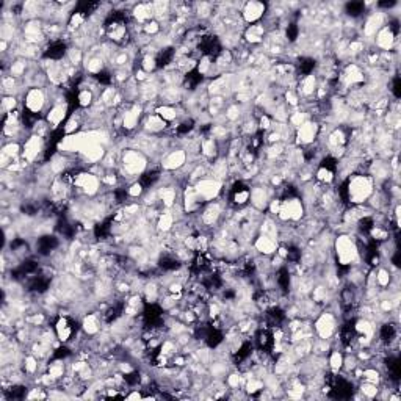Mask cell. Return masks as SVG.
Listing matches in <instances>:
<instances>
[{"label":"cell","mask_w":401,"mask_h":401,"mask_svg":"<svg viewBox=\"0 0 401 401\" xmlns=\"http://www.w3.org/2000/svg\"><path fill=\"white\" fill-rule=\"evenodd\" d=\"M68 46L63 39H56V41H52L47 49L44 50L43 56L46 60H50V62H58V60H62L68 55Z\"/></svg>","instance_id":"1"},{"label":"cell","mask_w":401,"mask_h":401,"mask_svg":"<svg viewBox=\"0 0 401 401\" xmlns=\"http://www.w3.org/2000/svg\"><path fill=\"white\" fill-rule=\"evenodd\" d=\"M58 246H60V242H58L56 235H41L36 242L38 254H41V255H50V252H53Z\"/></svg>","instance_id":"2"},{"label":"cell","mask_w":401,"mask_h":401,"mask_svg":"<svg viewBox=\"0 0 401 401\" xmlns=\"http://www.w3.org/2000/svg\"><path fill=\"white\" fill-rule=\"evenodd\" d=\"M379 340L384 345L390 347L393 342H396V340H398V326L395 323H392V322L384 323L383 326L379 328Z\"/></svg>","instance_id":"3"},{"label":"cell","mask_w":401,"mask_h":401,"mask_svg":"<svg viewBox=\"0 0 401 401\" xmlns=\"http://www.w3.org/2000/svg\"><path fill=\"white\" fill-rule=\"evenodd\" d=\"M265 14V5L264 4H259V2H251V4H246L245 10H243V16L248 22L254 24L257 21L264 17Z\"/></svg>","instance_id":"4"},{"label":"cell","mask_w":401,"mask_h":401,"mask_svg":"<svg viewBox=\"0 0 401 401\" xmlns=\"http://www.w3.org/2000/svg\"><path fill=\"white\" fill-rule=\"evenodd\" d=\"M176 58V49L174 47H165L162 50H158L155 60H157V69H162L169 66Z\"/></svg>","instance_id":"5"},{"label":"cell","mask_w":401,"mask_h":401,"mask_svg":"<svg viewBox=\"0 0 401 401\" xmlns=\"http://www.w3.org/2000/svg\"><path fill=\"white\" fill-rule=\"evenodd\" d=\"M317 68V62L312 56H301L296 63V71L301 77L312 75L313 69Z\"/></svg>","instance_id":"6"},{"label":"cell","mask_w":401,"mask_h":401,"mask_svg":"<svg viewBox=\"0 0 401 401\" xmlns=\"http://www.w3.org/2000/svg\"><path fill=\"white\" fill-rule=\"evenodd\" d=\"M365 11V4L364 2H350L345 5V13L351 17H359L362 16V13Z\"/></svg>","instance_id":"7"},{"label":"cell","mask_w":401,"mask_h":401,"mask_svg":"<svg viewBox=\"0 0 401 401\" xmlns=\"http://www.w3.org/2000/svg\"><path fill=\"white\" fill-rule=\"evenodd\" d=\"M94 78H96V82L97 83H100V85H104V87H111V83H113V78H114V75L108 71V69H102L100 72H97L96 75H94Z\"/></svg>","instance_id":"8"},{"label":"cell","mask_w":401,"mask_h":401,"mask_svg":"<svg viewBox=\"0 0 401 401\" xmlns=\"http://www.w3.org/2000/svg\"><path fill=\"white\" fill-rule=\"evenodd\" d=\"M285 36H287V39H289V43H295L296 39L299 38V27H298L295 22H290V24L287 25Z\"/></svg>","instance_id":"9"},{"label":"cell","mask_w":401,"mask_h":401,"mask_svg":"<svg viewBox=\"0 0 401 401\" xmlns=\"http://www.w3.org/2000/svg\"><path fill=\"white\" fill-rule=\"evenodd\" d=\"M399 87H401V82H399V77L398 75H395L393 77V80H392V93H393V96H395V99H399V96H401V91H399Z\"/></svg>","instance_id":"10"}]
</instances>
